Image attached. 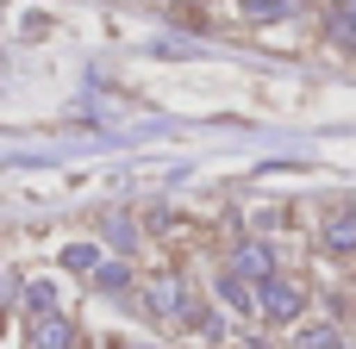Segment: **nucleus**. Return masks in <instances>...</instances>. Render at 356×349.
<instances>
[{
  "instance_id": "nucleus-1",
  "label": "nucleus",
  "mask_w": 356,
  "mask_h": 349,
  "mask_svg": "<svg viewBox=\"0 0 356 349\" xmlns=\"http://www.w3.org/2000/svg\"><path fill=\"white\" fill-rule=\"evenodd\" d=\"M300 306H307V293H300L294 281H282V275L257 287V312H263L269 325H294V318H300Z\"/></svg>"
},
{
  "instance_id": "nucleus-2",
  "label": "nucleus",
  "mask_w": 356,
  "mask_h": 349,
  "mask_svg": "<svg viewBox=\"0 0 356 349\" xmlns=\"http://www.w3.org/2000/svg\"><path fill=\"white\" fill-rule=\"evenodd\" d=\"M144 300H150V312L156 318H194V306H188V287H181V275H156L150 287H144Z\"/></svg>"
},
{
  "instance_id": "nucleus-3",
  "label": "nucleus",
  "mask_w": 356,
  "mask_h": 349,
  "mask_svg": "<svg viewBox=\"0 0 356 349\" xmlns=\"http://www.w3.org/2000/svg\"><path fill=\"white\" fill-rule=\"evenodd\" d=\"M232 275L238 281H275V250L269 244H238V256H232Z\"/></svg>"
},
{
  "instance_id": "nucleus-4",
  "label": "nucleus",
  "mask_w": 356,
  "mask_h": 349,
  "mask_svg": "<svg viewBox=\"0 0 356 349\" xmlns=\"http://www.w3.org/2000/svg\"><path fill=\"white\" fill-rule=\"evenodd\" d=\"M31 349H75V318H63V312L31 318Z\"/></svg>"
},
{
  "instance_id": "nucleus-5",
  "label": "nucleus",
  "mask_w": 356,
  "mask_h": 349,
  "mask_svg": "<svg viewBox=\"0 0 356 349\" xmlns=\"http://www.w3.org/2000/svg\"><path fill=\"white\" fill-rule=\"evenodd\" d=\"M319 237H325V250H332V256H356V212H332Z\"/></svg>"
},
{
  "instance_id": "nucleus-6",
  "label": "nucleus",
  "mask_w": 356,
  "mask_h": 349,
  "mask_svg": "<svg viewBox=\"0 0 356 349\" xmlns=\"http://www.w3.org/2000/svg\"><path fill=\"white\" fill-rule=\"evenodd\" d=\"M219 300H225V306H238V312H257V293H250V281H238L232 269L219 275Z\"/></svg>"
},
{
  "instance_id": "nucleus-7",
  "label": "nucleus",
  "mask_w": 356,
  "mask_h": 349,
  "mask_svg": "<svg viewBox=\"0 0 356 349\" xmlns=\"http://www.w3.org/2000/svg\"><path fill=\"white\" fill-rule=\"evenodd\" d=\"M332 37H338L344 50H356V0H338V6H332Z\"/></svg>"
},
{
  "instance_id": "nucleus-8",
  "label": "nucleus",
  "mask_w": 356,
  "mask_h": 349,
  "mask_svg": "<svg viewBox=\"0 0 356 349\" xmlns=\"http://www.w3.org/2000/svg\"><path fill=\"white\" fill-rule=\"evenodd\" d=\"M63 269H75V275H94V269H100V250H94V244H69V250H63Z\"/></svg>"
},
{
  "instance_id": "nucleus-9",
  "label": "nucleus",
  "mask_w": 356,
  "mask_h": 349,
  "mask_svg": "<svg viewBox=\"0 0 356 349\" xmlns=\"http://www.w3.org/2000/svg\"><path fill=\"white\" fill-rule=\"evenodd\" d=\"M94 287H100V293H119V287H131V269H125V262H100V269H94Z\"/></svg>"
},
{
  "instance_id": "nucleus-10",
  "label": "nucleus",
  "mask_w": 356,
  "mask_h": 349,
  "mask_svg": "<svg viewBox=\"0 0 356 349\" xmlns=\"http://www.w3.org/2000/svg\"><path fill=\"white\" fill-rule=\"evenodd\" d=\"M25 306H31V318H50V312H56V287H50V281H31V287H25Z\"/></svg>"
},
{
  "instance_id": "nucleus-11",
  "label": "nucleus",
  "mask_w": 356,
  "mask_h": 349,
  "mask_svg": "<svg viewBox=\"0 0 356 349\" xmlns=\"http://www.w3.org/2000/svg\"><path fill=\"white\" fill-rule=\"evenodd\" d=\"M294 349H344V343H338V331H332V325H307Z\"/></svg>"
},
{
  "instance_id": "nucleus-12",
  "label": "nucleus",
  "mask_w": 356,
  "mask_h": 349,
  "mask_svg": "<svg viewBox=\"0 0 356 349\" xmlns=\"http://www.w3.org/2000/svg\"><path fill=\"white\" fill-rule=\"evenodd\" d=\"M294 12V0H250V19H282Z\"/></svg>"
},
{
  "instance_id": "nucleus-13",
  "label": "nucleus",
  "mask_w": 356,
  "mask_h": 349,
  "mask_svg": "<svg viewBox=\"0 0 356 349\" xmlns=\"http://www.w3.org/2000/svg\"><path fill=\"white\" fill-rule=\"evenodd\" d=\"M106 237H113V244H119V250H131V244H138V231H131V225H125V219H106Z\"/></svg>"
},
{
  "instance_id": "nucleus-14",
  "label": "nucleus",
  "mask_w": 356,
  "mask_h": 349,
  "mask_svg": "<svg viewBox=\"0 0 356 349\" xmlns=\"http://www.w3.org/2000/svg\"><path fill=\"white\" fill-rule=\"evenodd\" d=\"M6 300H13V275L0 269V306H6Z\"/></svg>"
},
{
  "instance_id": "nucleus-15",
  "label": "nucleus",
  "mask_w": 356,
  "mask_h": 349,
  "mask_svg": "<svg viewBox=\"0 0 356 349\" xmlns=\"http://www.w3.org/2000/svg\"><path fill=\"white\" fill-rule=\"evenodd\" d=\"M125 349H156V343H125Z\"/></svg>"
}]
</instances>
